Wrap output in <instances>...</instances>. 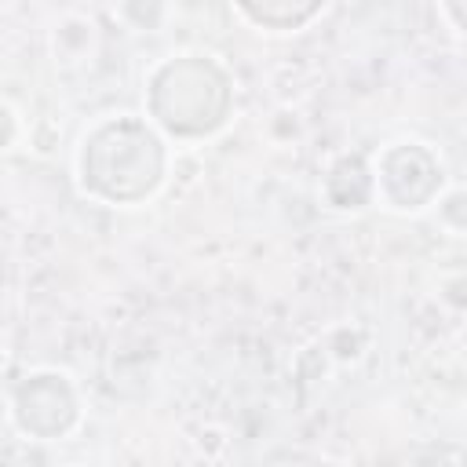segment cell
Masks as SVG:
<instances>
[{"mask_svg": "<svg viewBox=\"0 0 467 467\" xmlns=\"http://www.w3.org/2000/svg\"><path fill=\"white\" fill-rule=\"evenodd\" d=\"M321 0H241V7L266 26H299Z\"/></svg>", "mask_w": 467, "mask_h": 467, "instance_id": "1", "label": "cell"}]
</instances>
